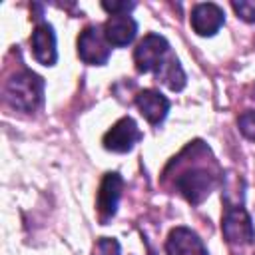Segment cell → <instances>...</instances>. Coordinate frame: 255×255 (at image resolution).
<instances>
[{"label":"cell","instance_id":"obj_6","mask_svg":"<svg viewBox=\"0 0 255 255\" xmlns=\"http://www.w3.org/2000/svg\"><path fill=\"white\" fill-rule=\"evenodd\" d=\"M141 139V131L137 128V124L126 116L122 120H118L104 135V147L110 149V151H116V153H126L129 151L137 141Z\"/></svg>","mask_w":255,"mask_h":255},{"label":"cell","instance_id":"obj_2","mask_svg":"<svg viewBox=\"0 0 255 255\" xmlns=\"http://www.w3.org/2000/svg\"><path fill=\"white\" fill-rule=\"evenodd\" d=\"M42 96H44V80L30 70L16 72L4 84V100L12 108L22 112H34L42 104Z\"/></svg>","mask_w":255,"mask_h":255},{"label":"cell","instance_id":"obj_10","mask_svg":"<svg viewBox=\"0 0 255 255\" xmlns=\"http://www.w3.org/2000/svg\"><path fill=\"white\" fill-rule=\"evenodd\" d=\"M30 46H32V54L36 58V62L44 64V66H54L58 60V50H56V34L54 28L46 22L38 24L32 32L30 38Z\"/></svg>","mask_w":255,"mask_h":255},{"label":"cell","instance_id":"obj_17","mask_svg":"<svg viewBox=\"0 0 255 255\" xmlns=\"http://www.w3.org/2000/svg\"><path fill=\"white\" fill-rule=\"evenodd\" d=\"M94 255H120V243L112 237H102L96 245Z\"/></svg>","mask_w":255,"mask_h":255},{"label":"cell","instance_id":"obj_16","mask_svg":"<svg viewBox=\"0 0 255 255\" xmlns=\"http://www.w3.org/2000/svg\"><path fill=\"white\" fill-rule=\"evenodd\" d=\"M233 10L237 12V16L245 22H255V2H245V0H239V2H233L231 4Z\"/></svg>","mask_w":255,"mask_h":255},{"label":"cell","instance_id":"obj_4","mask_svg":"<svg viewBox=\"0 0 255 255\" xmlns=\"http://www.w3.org/2000/svg\"><path fill=\"white\" fill-rule=\"evenodd\" d=\"M169 44L163 36L159 34H147L135 48L133 52V62L139 74H149V72H157V68L161 66V62L165 60V56L169 54Z\"/></svg>","mask_w":255,"mask_h":255},{"label":"cell","instance_id":"obj_9","mask_svg":"<svg viewBox=\"0 0 255 255\" xmlns=\"http://www.w3.org/2000/svg\"><path fill=\"white\" fill-rule=\"evenodd\" d=\"M167 255H209L207 247L199 239L195 231L189 227H175L171 229L167 241H165Z\"/></svg>","mask_w":255,"mask_h":255},{"label":"cell","instance_id":"obj_14","mask_svg":"<svg viewBox=\"0 0 255 255\" xmlns=\"http://www.w3.org/2000/svg\"><path fill=\"white\" fill-rule=\"evenodd\" d=\"M237 124H239V131H241L247 139L255 141V112H243V114L239 116Z\"/></svg>","mask_w":255,"mask_h":255},{"label":"cell","instance_id":"obj_8","mask_svg":"<svg viewBox=\"0 0 255 255\" xmlns=\"http://www.w3.org/2000/svg\"><path fill=\"white\" fill-rule=\"evenodd\" d=\"M225 22V12L213 2L195 4L191 10V28L199 36H213Z\"/></svg>","mask_w":255,"mask_h":255},{"label":"cell","instance_id":"obj_3","mask_svg":"<svg viewBox=\"0 0 255 255\" xmlns=\"http://www.w3.org/2000/svg\"><path fill=\"white\" fill-rule=\"evenodd\" d=\"M221 231L229 243H237V245H245V243H251L255 239V227H253L249 213L245 211L243 205L231 203L229 199H225V213L221 219Z\"/></svg>","mask_w":255,"mask_h":255},{"label":"cell","instance_id":"obj_7","mask_svg":"<svg viewBox=\"0 0 255 255\" xmlns=\"http://www.w3.org/2000/svg\"><path fill=\"white\" fill-rule=\"evenodd\" d=\"M122 187H124V179L118 171H108L100 183V191H98V199H96V207L100 213L102 223H108L116 211H118V203L122 197Z\"/></svg>","mask_w":255,"mask_h":255},{"label":"cell","instance_id":"obj_11","mask_svg":"<svg viewBox=\"0 0 255 255\" xmlns=\"http://www.w3.org/2000/svg\"><path fill=\"white\" fill-rule=\"evenodd\" d=\"M137 34V22L129 14H120V16H110L104 24V36L110 46L124 48L131 44V40Z\"/></svg>","mask_w":255,"mask_h":255},{"label":"cell","instance_id":"obj_13","mask_svg":"<svg viewBox=\"0 0 255 255\" xmlns=\"http://www.w3.org/2000/svg\"><path fill=\"white\" fill-rule=\"evenodd\" d=\"M155 78H157L161 84H165L171 92H179V90L185 88V72H183V68H181L177 56L171 54V52L165 56V60H163L161 66L157 68Z\"/></svg>","mask_w":255,"mask_h":255},{"label":"cell","instance_id":"obj_12","mask_svg":"<svg viewBox=\"0 0 255 255\" xmlns=\"http://www.w3.org/2000/svg\"><path fill=\"white\" fill-rule=\"evenodd\" d=\"M135 106L139 110V114L151 124V126H159L167 112H169V100L159 94L157 90H143L135 96Z\"/></svg>","mask_w":255,"mask_h":255},{"label":"cell","instance_id":"obj_15","mask_svg":"<svg viewBox=\"0 0 255 255\" xmlns=\"http://www.w3.org/2000/svg\"><path fill=\"white\" fill-rule=\"evenodd\" d=\"M102 8L106 12H110L112 16H120V14H129L133 8H135V2H118V0H112V2H102Z\"/></svg>","mask_w":255,"mask_h":255},{"label":"cell","instance_id":"obj_1","mask_svg":"<svg viewBox=\"0 0 255 255\" xmlns=\"http://www.w3.org/2000/svg\"><path fill=\"white\" fill-rule=\"evenodd\" d=\"M189 159H185L183 151L181 155L173 157L167 169H175L173 173V187L179 191L189 203L199 205L219 183V167L215 159L211 157L209 147L203 141H193L187 145Z\"/></svg>","mask_w":255,"mask_h":255},{"label":"cell","instance_id":"obj_5","mask_svg":"<svg viewBox=\"0 0 255 255\" xmlns=\"http://www.w3.org/2000/svg\"><path fill=\"white\" fill-rule=\"evenodd\" d=\"M78 56L90 66H104L110 58V44L104 36V28L88 26L78 36Z\"/></svg>","mask_w":255,"mask_h":255}]
</instances>
